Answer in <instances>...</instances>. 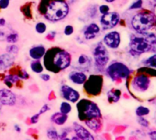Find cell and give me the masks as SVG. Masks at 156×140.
Returning a JSON list of instances; mask_svg holds the SVG:
<instances>
[{
  "label": "cell",
  "instance_id": "cell-18",
  "mask_svg": "<svg viewBox=\"0 0 156 140\" xmlns=\"http://www.w3.org/2000/svg\"><path fill=\"white\" fill-rule=\"evenodd\" d=\"M46 50H47V48L42 44L33 45L29 50V56L32 60H41L44 57V55L46 53Z\"/></svg>",
  "mask_w": 156,
  "mask_h": 140
},
{
  "label": "cell",
  "instance_id": "cell-35",
  "mask_svg": "<svg viewBox=\"0 0 156 140\" xmlns=\"http://www.w3.org/2000/svg\"><path fill=\"white\" fill-rule=\"evenodd\" d=\"M73 32H74V28H73V25L68 24V25H66V26L64 27V29H63V34H64L65 36H67V37L72 36V35L73 34Z\"/></svg>",
  "mask_w": 156,
  "mask_h": 140
},
{
  "label": "cell",
  "instance_id": "cell-39",
  "mask_svg": "<svg viewBox=\"0 0 156 140\" xmlns=\"http://www.w3.org/2000/svg\"><path fill=\"white\" fill-rule=\"evenodd\" d=\"M138 123H139L141 126L146 127V128H148V127L150 126V123H149V121H148L147 119L143 118V117H139V119H138Z\"/></svg>",
  "mask_w": 156,
  "mask_h": 140
},
{
  "label": "cell",
  "instance_id": "cell-9",
  "mask_svg": "<svg viewBox=\"0 0 156 140\" xmlns=\"http://www.w3.org/2000/svg\"><path fill=\"white\" fill-rule=\"evenodd\" d=\"M152 44L150 43L144 37H132L129 43L130 51L135 54H142L151 49Z\"/></svg>",
  "mask_w": 156,
  "mask_h": 140
},
{
  "label": "cell",
  "instance_id": "cell-42",
  "mask_svg": "<svg viewBox=\"0 0 156 140\" xmlns=\"http://www.w3.org/2000/svg\"><path fill=\"white\" fill-rule=\"evenodd\" d=\"M56 35H57L56 31H54V30H53V31H50V32L46 35V38H47L48 40H54Z\"/></svg>",
  "mask_w": 156,
  "mask_h": 140
},
{
  "label": "cell",
  "instance_id": "cell-31",
  "mask_svg": "<svg viewBox=\"0 0 156 140\" xmlns=\"http://www.w3.org/2000/svg\"><path fill=\"white\" fill-rule=\"evenodd\" d=\"M150 114V109L146 106L143 105H140L139 107H137L136 109V114L139 117H143L145 115H148Z\"/></svg>",
  "mask_w": 156,
  "mask_h": 140
},
{
  "label": "cell",
  "instance_id": "cell-27",
  "mask_svg": "<svg viewBox=\"0 0 156 140\" xmlns=\"http://www.w3.org/2000/svg\"><path fill=\"white\" fill-rule=\"evenodd\" d=\"M98 8L96 5H90L86 10V14L89 19H96L98 17Z\"/></svg>",
  "mask_w": 156,
  "mask_h": 140
},
{
  "label": "cell",
  "instance_id": "cell-6",
  "mask_svg": "<svg viewBox=\"0 0 156 140\" xmlns=\"http://www.w3.org/2000/svg\"><path fill=\"white\" fill-rule=\"evenodd\" d=\"M106 73L113 82H117L128 78L130 74V70L120 61H113L106 67Z\"/></svg>",
  "mask_w": 156,
  "mask_h": 140
},
{
  "label": "cell",
  "instance_id": "cell-41",
  "mask_svg": "<svg viewBox=\"0 0 156 140\" xmlns=\"http://www.w3.org/2000/svg\"><path fill=\"white\" fill-rule=\"evenodd\" d=\"M51 108H50V106H49V104H43L42 106H41V108L40 109V112H39V114L41 115V114H43L44 113H47L49 110H50Z\"/></svg>",
  "mask_w": 156,
  "mask_h": 140
},
{
  "label": "cell",
  "instance_id": "cell-11",
  "mask_svg": "<svg viewBox=\"0 0 156 140\" xmlns=\"http://www.w3.org/2000/svg\"><path fill=\"white\" fill-rule=\"evenodd\" d=\"M120 20V16L118 12H108L107 14L101 15L99 22H100V28L104 30H108L111 29L113 28H115L116 26H118V24L119 23Z\"/></svg>",
  "mask_w": 156,
  "mask_h": 140
},
{
  "label": "cell",
  "instance_id": "cell-47",
  "mask_svg": "<svg viewBox=\"0 0 156 140\" xmlns=\"http://www.w3.org/2000/svg\"><path fill=\"white\" fill-rule=\"evenodd\" d=\"M14 128H15V130H16L17 132H19V133L21 132V128H20V126L19 125H14Z\"/></svg>",
  "mask_w": 156,
  "mask_h": 140
},
{
  "label": "cell",
  "instance_id": "cell-3",
  "mask_svg": "<svg viewBox=\"0 0 156 140\" xmlns=\"http://www.w3.org/2000/svg\"><path fill=\"white\" fill-rule=\"evenodd\" d=\"M77 113L78 118L81 121H86L91 118H100L102 117L101 110L98 104L89 99H80L77 102Z\"/></svg>",
  "mask_w": 156,
  "mask_h": 140
},
{
  "label": "cell",
  "instance_id": "cell-34",
  "mask_svg": "<svg viewBox=\"0 0 156 140\" xmlns=\"http://www.w3.org/2000/svg\"><path fill=\"white\" fill-rule=\"evenodd\" d=\"M17 74H18V76L20 77V80H28L30 78V74L25 69L19 70V72L17 73Z\"/></svg>",
  "mask_w": 156,
  "mask_h": 140
},
{
  "label": "cell",
  "instance_id": "cell-46",
  "mask_svg": "<svg viewBox=\"0 0 156 140\" xmlns=\"http://www.w3.org/2000/svg\"><path fill=\"white\" fill-rule=\"evenodd\" d=\"M5 38H6V33H5L4 31H1V30H0V40L5 39Z\"/></svg>",
  "mask_w": 156,
  "mask_h": 140
},
{
  "label": "cell",
  "instance_id": "cell-5",
  "mask_svg": "<svg viewBox=\"0 0 156 140\" xmlns=\"http://www.w3.org/2000/svg\"><path fill=\"white\" fill-rule=\"evenodd\" d=\"M92 59L95 67L104 70L109 62V52L102 41L98 42L92 50Z\"/></svg>",
  "mask_w": 156,
  "mask_h": 140
},
{
  "label": "cell",
  "instance_id": "cell-21",
  "mask_svg": "<svg viewBox=\"0 0 156 140\" xmlns=\"http://www.w3.org/2000/svg\"><path fill=\"white\" fill-rule=\"evenodd\" d=\"M30 68L31 70V72L36 73V74H41L44 71V66L43 63L41 60H32L30 63Z\"/></svg>",
  "mask_w": 156,
  "mask_h": 140
},
{
  "label": "cell",
  "instance_id": "cell-36",
  "mask_svg": "<svg viewBox=\"0 0 156 140\" xmlns=\"http://www.w3.org/2000/svg\"><path fill=\"white\" fill-rule=\"evenodd\" d=\"M110 11V8L108 6V5H101L98 7V12L101 14V15H104V14H107Z\"/></svg>",
  "mask_w": 156,
  "mask_h": 140
},
{
  "label": "cell",
  "instance_id": "cell-4",
  "mask_svg": "<svg viewBox=\"0 0 156 140\" xmlns=\"http://www.w3.org/2000/svg\"><path fill=\"white\" fill-rule=\"evenodd\" d=\"M156 24V16L150 11H141L136 14L131 20L132 28L138 33L150 30Z\"/></svg>",
  "mask_w": 156,
  "mask_h": 140
},
{
  "label": "cell",
  "instance_id": "cell-19",
  "mask_svg": "<svg viewBox=\"0 0 156 140\" xmlns=\"http://www.w3.org/2000/svg\"><path fill=\"white\" fill-rule=\"evenodd\" d=\"M15 58L16 56L8 52L0 54V72L7 71L11 68L15 63Z\"/></svg>",
  "mask_w": 156,
  "mask_h": 140
},
{
  "label": "cell",
  "instance_id": "cell-25",
  "mask_svg": "<svg viewBox=\"0 0 156 140\" xmlns=\"http://www.w3.org/2000/svg\"><path fill=\"white\" fill-rule=\"evenodd\" d=\"M120 91L119 90H110L108 93V98L110 103H117L120 98Z\"/></svg>",
  "mask_w": 156,
  "mask_h": 140
},
{
  "label": "cell",
  "instance_id": "cell-20",
  "mask_svg": "<svg viewBox=\"0 0 156 140\" xmlns=\"http://www.w3.org/2000/svg\"><path fill=\"white\" fill-rule=\"evenodd\" d=\"M51 121L57 125H63L68 121V114H64L61 112L53 113L51 115Z\"/></svg>",
  "mask_w": 156,
  "mask_h": 140
},
{
  "label": "cell",
  "instance_id": "cell-37",
  "mask_svg": "<svg viewBox=\"0 0 156 140\" xmlns=\"http://www.w3.org/2000/svg\"><path fill=\"white\" fill-rule=\"evenodd\" d=\"M11 0H0V9H7L10 5Z\"/></svg>",
  "mask_w": 156,
  "mask_h": 140
},
{
  "label": "cell",
  "instance_id": "cell-24",
  "mask_svg": "<svg viewBox=\"0 0 156 140\" xmlns=\"http://www.w3.org/2000/svg\"><path fill=\"white\" fill-rule=\"evenodd\" d=\"M22 15L25 17V19L31 20L33 19V14H32V4L30 2L26 3L25 5H23L20 9Z\"/></svg>",
  "mask_w": 156,
  "mask_h": 140
},
{
  "label": "cell",
  "instance_id": "cell-50",
  "mask_svg": "<svg viewBox=\"0 0 156 140\" xmlns=\"http://www.w3.org/2000/svg\"><path fill=\"white\" fill-rule=\"evenodd\" d=\"M0 111H1V105H0Z\"/></svg>",
  "mask_w": 156,
  "mask_h": 140
},
{
  "label": "cell",
  "instance_id": "cell-14",
  "mask_svg": "<svg viewBox=\"0 0 156 140\" xmlns=\"http://www.w3.org/2000/svg\"><path fill=\"white\" fill-rule=\"evenodd\" d=\"M93 67V59L92 57L87 54H80L76 60V64L74 66V70H78L84 73H88L92 70Z\"/></svg>",
  "mask_w": 156,
  "mask_h": 140
},
{
  "label": "cell",
  "instance_id": "cell-10",
  "mask_svg": "<svg viewBox=\"0 0 156 140\" xmlns=\"http://www.w3.org/2000/svg\"><path fill=\"white\" fill-rule=\"evenodd\" d=\"M59 94L60 96L69 103L75 104L81 99V94L75 88L70 86L69 84H62L59 88Z\"/></svg>",
  "mask_w": 156,
  "mask_h": 140
},
{
  "label": "cell",
  "instance_id": "cell-40",
  "mask_svg": "<svg viewBox=\"0 0 156 140\" xmlns=\"http://www.w3.org/2000/svg\"><path fill=\"white\" fill-rule=\"evenodd\" d=\"M40 116H41V114H40L39 113H38V114H33V115L30 117V123H31V124H33V125L37 124V123L39 122V120H40Z\"/></svg>",
  "mask_w": 156,
  "mask_h": 140
},
{
  "label": "cell",
  "instance_id": "cell-29",
  "mask_svg": "<svg viewBox=\"0 0 156 140\" xmlns=\"http://www.w3.org/2000/svg\"><path fill=\"white\" fill-rule=\"evenodd\" d=\"M46 134H47V137L50 140H59L60 139V135L54 127L48 128Z\"/></svg>",
  "mask_w": 156,
  "mask_h": 140
},
{
  "label": "cell",
  "instance_id": "cell-28",
  "mask_svg": "<svg viewBox=\"0 0 156 140\" xmlns=\"http://www.w3.org/2000/svg\"><path fill=\"white\" fill-rule=\"evenodd\" d=\"M59 110L61 113L64 114H69L72 110H73V107L71 105V103L67 102V101H63L60 104V107H59Z\"/></svg>",
  "mask_w": 156,
  "mask_h": 140
},
{
  "label": "cell",
  "instance_id": "cell-32",
  "mask_svg": "<svg viewBox=\"0 0 156 140\" xmlns=\"http://www.w3.org/2000/svg\"><path fill=\"white\" fill-rule=\"evenodd\" d=\"M6 52L12 54L14 56H17L20 52V48L16 44H9L6 48Z\"/></svg>",
  "mask_w": 156,
  "mask_h": 140
},
{
  "label": "cell",
  "instance_id": "cell-17",
  "mask_svg": "<svg viewBox=\"0 0 156 140\" xmlns=\"http://www.w3.org/2000/svg\"><path fill=\"white\" fill-rule=\"evenodd\" d=\"M73 131L80 140H95V137L89 132V130L79 123H73Z\"/></svg>",
  "mask_w": 156,
  "mask_h": 140
},
{
  "label": "cell",
  "instance_id": "cell-45",
  "mask_svg": "<svg viewBox=\"0 0 156 140\" xmlns=\"http://www.w3.org/2000/svg\"><path fill=\"white\" fill-rule=\"evenodd\" d=\"M7 25V20L4 18H0V28H4Z\"/></svg>",
  "mask_w": 156,
  "mask_h": 140
},
{
  "label": "cell",
  "instance_id": "cell-49",
  "mask_svg": "<svg viewBox=\"0 0 156 140\" xmlns=\"http://www.w3.org/2000/svg\"><path fill=\"white\" fill-rule=\"evenodd\" d=\"M60 140H71V138H67V137H63V138H60Z\"/></svg>",
  "mask_w": 156,
  "mask_h": 140
},
{
  "label": "cell",
  "instance_id": "cell-33",
  "mask_svg": "<svg viewBox=\"0 0 156 140\" xmlns=\"http://www.w3.org/2000/svg\"><path fill=\"white\" fill-rule=\"evenodd\" d=\"M143 63L146 66H149L151 68H156V54L149 57L145 60H143Z\"/></svg>",
  "mask_w": 156,
  "mask_h": 140
},
{
  "label": "cell",
  "instance_id": "cell-38",
  "mask_svg": "<svg viewBox=\"0 0 156 140\" xmlns=\"http://www.w3.org/2000/svg\"><path fill=\"white\" fill-rule=\"evenodd\" d=\"M142 7V0H137L129 8V9H140Z\"/></svg>",
  "mask_w": 156,
  "mask_h": 140
},
{
  "label": "cell",
  "instance_id": "cell-44",
  "mask_svg": "<svg viewBox=\"0 0 156 140\" xmlns=\"http://www.w3.org/2000/svg\"><path fill=\"white\" fill-rule=\"evenodd\" d=\"M148 135H149V137H150L151 140H156V131L155 130L151 131Z\"/></svg>",
  "mask_w": 156,
  "mask_h": 140
},
{
  "label": "cell",
  "instance_id": "cell-12",
  "mask_svg": "<svg viewBox=\"0 0 156 140\" xmlns=\"http://www.w3.org/2000/svg\"><path fill=\"white\" fill-rule=\"evenodd\" d=\"M81 33H82V37L85 40H87V41L93 40L100 35L101 28L98 23L91 22L83 28Z\"/></svg>",
  "mask_w": 156,
  "mask_h": 140
},
{
  "label": "cell",
  "instance_id": "cell-23",
  "mask_svg": "<svg viewBox=\"0 0 156 140\" xmlns=\"http://www.w3.org/2000/svg\"><path fill=\"white\" fill-rule=\"evenodd\" d=\"M85 124H86V125L89 129H91L93 131H98L101 127L100 118H91V119H87V120L85 121Z\"/></svg>",
  "mask_w": 156,
  "mask_h": 140
},
{
  "label": "cell",
  "instance_id": "cell-30",
  "mask_svg": "<svg viewBox=\"0 0 156 140\" xmlns=\"http://www.w3.org/2000/svg\"><path fill=\"white\" fill-rule=\"evenodd\" d=\"M35 31L40 34H45L47 32V24L43 21H39L35 24Z\"/></svg>",
  "mask_w": 156,
  "mask_h": 140
},
{
  "label": "cell",
  "instance_id": "cell-13",
  "mask_svg": "<svg viewBox=\"0 0 156 140\" xmlns=\"http://www.w3.org/2000/svg\"><path fill=\"white\" fill-rule=\"evenodd\" d=\"M102 42L107 48L111 49V50H116L120 46L121 35L119 31L111 30L104 36Z\"/></svg>",
  "mask_w": 156,
  "mask_h": 140
},
{
  "label": "cell",
  "instance_id": "cell-7",
  "mask_svg": "<svg viewBox=\"0 0 156 140\" xmlns=\"http://www.w3.org/2000/svg\"><path fill=\"white\" fill-rule=\"evenodd\" d=\"M104 79L102 75L99 74H91L87 76V79L84 85L85 92L90 96H97L100 94L103 89Z\"/></svg>",
  "mask_w": 156,
  "mask_h": 140
},
{
  "label": "cell",
  "instance_id": "cell-22",
  "mask_svg": "<svg viewBox=\"0 0 156 140\" xmlns=\"http://www.w3.org/2000/svg\"><path fill=\"white\" fill-rule=\"evenodd\" d=\"M21 80L20 79V77L18 76V74H13V73H10V74H8L4 77L3 79V82L4 84L8 86V87H11L13 86L14 84H17L18 83H20Z\"/></svg>",
  "mask_w": 156,
  "mask_h": 140
},
{
  "label": "cell",
  "instance_id": "cell-2",
  "mask_svg": "<svg viewBox=\"0 0 156 140\" xmlns=\"http://www.w3.org/2000/svg\"><path fill=\"white\" fill-rule=\"evenodd\" d=\"M42 60L44 69L52 73L63 72L72 65L71 53L68 50L57 46L47 49Z\"/></svg>",
  "mask_w": 156,
  "mask_h": 140
},
{
  "label": "cell",
  "instance_id": "cell-15",
  "mask_svg": "<svg viewBox=\"0 0 156 140\" xmlns=\"http://www.w3.org/2000/svg\"><path fill=\"white\" fill-rule=\"evenodd\" d=\"M17 103L16 94L9 88L0 89V104L6 106H14Z\"/></svg>",
  "mask_w": 156,
  "mask_h": 140
},
{
  "label": "cell",
  "instance_id": "cell-51",
  "mask_svg": "<svg viewBox=\"0 0 156 140\" xmlns=\"http://www.w3.org/2000/svg\"><path fill=\"white\" fill-rule=\"evenodd\" d=\"M154 1H156V0H154Z\"/></svg>",
  "mask_w": 156,
  "mask_h": 140
},
{
  "label": "cell",
  "instance_id": "cell-48",
  "mask_svg": "<svg viewBox=\"0 0 156 140\" xmlns=\"http://www.w3.org/2000/svg\"><path fill=\"white\" fill-rule=\"evenodd\" d=\"M104 1H106L107 3H113L116 1V0H104Z\"/></svg>",
  "mask_w": 156,
  "mask_h": 140
},
{
  "label": "cell",
  "instance_id": "cell-1",
  "mask_svg": "<svg viewBox=\"0 0 156 140\" xmlns=\"http://www.w3.org/2000/svg\"><path fill=\"white\" fill-rule=\"evenodd\" d=\"M37 9L45 20L52 23L62 21L70 14L67 0H41Z\"/></svg>",
  "mask_w": 156,
  "mask_h": 140
},
{
  "label": "cell",
  "instance_id": "cell-16",
  "mask_svg": "<svg viewBox=\"0 0 156 140\" xmlns=\"http://www.w3.org/2000/svg\"><path fill=\"white\" fill-rule=\"evenodd\" d=\"M87 79L86 73L78 71V70H72L68 73V80L74 85H83Z\"/></svg>",
  "mask_w": 156,
  "mask_h": 140
},
{
  "label": "cell",
  "instance_id": "cell-26",
  "mask_svg": "<svg viewBox=\"0 0 156 140\" xmlns=\"http://www.w3.org/2000/svg\"><path fill=\"white\" fill-rule=\"evenodd\" d=\"M5 39H6V41H7L9 44H16V43L19 41V39H20V35H19L18 32L12 31V32L9 33V34L6 36Z\"/></svg>",
  "mask_w": 156,
  "mask_h": 140
},
{
  "label": "cell",
  "instance_id": "cell-43",
  "mask_svg": "<svg viewBox=\"0 0 156 140\" xmlns=\"http://www.w3.org/2000/svg\"><path fill=\"white\" fill-rule=\"evenodd\" d=\"M41 79L42 80V81H44V82H49L50 80H51V75L49 74V73H41Z\"/></svg>",
  "mask_w": 156,
  "mask_h": 140
},
{
  "label": "cell",
  "instance_id": "cell-8",
  "mask_svg": "<svg viewBox=\"0 0 156 140\" xmlns=\"http://www.w3.org/2000/svg\"><path fill=\"white\" fill-rule=\"evenodd\" d=\"M131 87L137 94H145L151 87V79L146 74H139L133 78Z\"/></svg>",
  "mask_w": 156,
  "mask_h": 140
}]
</instances>
